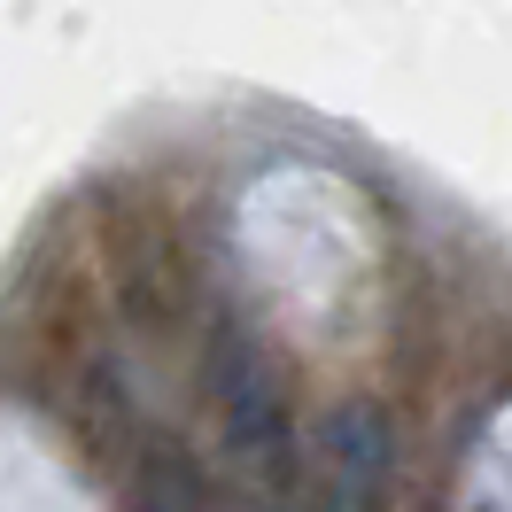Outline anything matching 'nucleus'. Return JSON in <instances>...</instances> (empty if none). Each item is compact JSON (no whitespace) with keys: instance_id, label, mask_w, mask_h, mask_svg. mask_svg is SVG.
<instances>
[]
</instances>
